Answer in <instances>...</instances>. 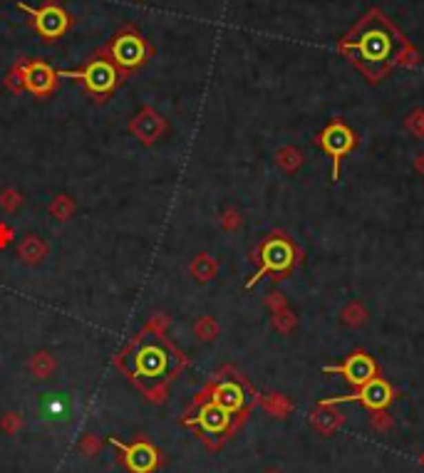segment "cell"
Masks as SVG:
<instances>
[{"mask_svg": "<svg viewBox=\"0 0 424 473\" xmlns=\"http://www.w3.org/2000/svg\"><path fill=\"white\" fill-rule=\"evenodd\" d=\"M407 40L397 25L380 10L370 8L363 18L357 20L350 32H345L338 43V50L345 57H350L360 72L367 77L372 85L385 80V74L400 65L402 50L407 48Z\"/></svg>", "mask_w": 424, "mask_h": 473, "instance_id": "6da1fadb", "label": "cell"}, {"mask_svg": "<svg viewBox=\"0 0 424 473\" xmlns=\"http://www.w3.org/2000/svg\"><path fill=\"white\" fill-rule=\"evenodd\" d=\"M295 258H298V253H295V246L288 238H283V235H271V238H265L263 246H261V251H259L261 268L256 271V275L248 280L246 288H253V285L265 275H276V280H283V277L293 271Z\"/></svg>", "mask_w": 424, "mask_h": 473, "instance_id": "7a4b0ae2", "label": "cell"}, {"mask_svg": "<svg viewBox=\"0 0 424 473\" xmlns=\"http://www.w3.org/2000/svg\"><path fill=\"white\" fill-rule=\"evenodd\" d=\"M57 77H70V80H80L85 82V87L94 94H110L114 87L119 85L122 74L119 67L112 60L105 57H97V60H90L82 70H68V72H57Z\"/></svg>", "mask_w": 424, "mask_h": 473, "instance_id": "3957f363", "label": "cell"}, {"mask_svg": "<svg viewBox=\"0 0 424 473\" xmlns=\"http://www.w3.org/2000/svg\"><path fill=\"white\" fill-rule=\"evenodd\" d=\"M18 8L30 15L37 35L43 37L45 43L60 40V37L68 32L70 25H72V18L68 15V10L62 6H57V3H48V6H43V8H30V6H25V3H18Z\"/></svg>", "mask_w": 424, "mask_h": 473, "instance_id": "277c9868", "label": "cell"}, {"mask_svg": "<svg viewBox=\"0 0 424 473\" xmlns=\"http://www.w3.org/2000/svg\"><path fill=\"white\" fill-rule=\"evenodd\" d=\"M318 144L323 147V151H325V154L330 156V161H332L330 178H332V181H338V176H340V161H343L345 156L350 154L352 149L357 147L355 132H352L345 122H340V119H338V122L327 124L325 129H323V134H320Z\"/></svg>", "mask_w": 424, "mask_h": 473, "instance_id": "5b68a950", "label": "cell"}, {"mask_svg": "<svg viewBox=\"0 0 424 473\" xmlns=\"http://www.w3.org/2000/svg\"><path fill=\"white\" fill-rule=\"evenodd\" d=\"M110 55H112V62H114L119 70L130 72V70L141 67V65L147 62V57L152 55V48H149V45L144 43V37L137 35L134 30H124L112 40Z\"/></svg>", "mask_w": 424, "mask_h": 473, "instance_id": "8992f818", "label": "cell"}, {"mask_svg": "<svg viewBox=\"0 0 424 473\" xmlns=\"http://www.w3.org/2000/svg\"><path fill=\"white\" fill-rule=\"evenodd\" d=\"M392 399H394L392 384L380 379V377H375L372 381H367L363 387H357L350 397H338V399H327V401H320V404L332 406V404H340V401H357V404H363L365 409H370V412H382V409H387V406L392 404Z\"/></svg>", "mask_w": 424, "mask_h": 473, "instance_id": "52a82bcc", "label": "cell"}, {"mask_svg": "<svg viewBox=\"0 0 424 473\" xmlns=\"http://www.w3.org/2000/svg\"><path fill=\"white\" fill-rule=\"evenodd\" d=\"M325 375H343L345 381H350L352 387H363L367 381H372L375 377H380V369H377V362L367 352L357 350L352 355L345 357L343 364H335V367H325L323 369Z\"/></svg>", "mask_w": 424, "mask_h": 473, "instance_id": "ba28073f", "label": "cell"}, {"mask_svg": "<svg viewBox=\"0 0 424 473\" xmlns=\"http://www.w3.org/2000/svg\"><path fill=\"white\" fill-rule=\"evenodd\" d=\"M18 72L23 77L25 90L32 92L35 97H48V94L55 92L57 72L50 67L48 62H40V60L23 62V65H18Z\"/></svg>", "mask_w": 424, "mask_h": 473, "instance_id": "9c48e42d", "label": "cell"}, {"mask_svg": "<svg viewBox=\"0 0 424 473\" xmlns=\"http://www.w3.org/2000/svg\"><path fill=\"white\" fill-rule=\"evenodd\" d=\"M130 132L134 134V139H139L141 144L149 147L166 132V119L157 109H152V107H144L130 122Z\"/></svg>", "mask_w": 424, "mask_h": 473, "instance_id": "30bf717a", "label": "cell"}, {"mask_svg": "<svg viewBox=\"0 0 424 473\" xmlns=\"http://www.w3.org/2000/svg\"><path fill=\"white\" fill-rule=\"evenodd\" d=\"M70 414H72V401L68 394L50 392L37 397V419L50 421V424H60V421H68Z\"/></svg>", "mask_w": 424, "mask_h": 473, "instance_id": "8fae6325", "label": "cell"}, {"mask_svg": "<svg viewBox=\"0 0 424 473\" xmlns=\"http://www.w3.org/2000/svg\"><path fill=\"white\" fill-rule=\"evenodd\" d=\"M166 362H169V357H166L159 347H154V344L141 347L139 355H137V369H139L141 375H147V377L164 375Z\"/></svg>", "mask_w": 424, "mask_h": 473, "instance_id": "7c38bea8", "label": "cell"}, {"mask_svg": "<svg viewBox=\"0 0 424 473\" xmlns=\"http://www.w3.org/2000/svg\"><path fill=\"white\" fill-rule=\"evenodd\" d=\"M48 253H50L48 243L35 233H28L18 246V258L23 260L25 265H40L45 258H48Z\"/></svg>", "mask_w": 424, "mask_h": 473, "instance_id": "4fadbf2b", "label": "cell"}, {"mask_svg": "<svg viewBox=\"0 0 424 473\" xmlns=\"http://www.w3.org/2000/svg\"><path fill=\"white\" fill-rule=\"evenodd\" d=\"M127 463L134 473H147L157 466V451L149 443H134L127 449Z\"/></svg>", "mask_w": 424, "mask_h": 473, "instance_id": "5bb4252c", "label": "cell"}, {"mask_svg": "<svg viewBox=\"0 0 424 473\" xmlns=\"http://www.w3.org/2000/svg\"><path fill=\"white\" fill-rule=\"evenodd\" d=\"M214 404L221 406V409H226V412L231 414L243 406V392H241V387L234 384V381H221L214 392Z\"/></svg>", "mask_w": 424, "mask_h": 473, "instance_id": "9a60e30c", "label": "cell"}, {"mask_svg": "<svg viewBox=\"0 0 424 473\" xmlns=\"http://www.w3.org/2000/svg\"><path fill=\"white\" fill-rule=\"evenodd\" d=\"M228 412L226 409H221V406L216 404H209L201 409V417H199V421H201V426L206 431H211V434H216V431H223L228 424Z\"/></svg>", "mask_w": 424, "mask_h": 473, "instance_id": "2e32d148", "label": "cell"}, {"mask_svg": "<svg viewBox=\"0 0 424 473\" xmlns=\"http://www.w3.org/2000/svg\"><path fill=\"white\" fill-rule=\"evenodd\" d=\"M189 271H191V275L196 277L199 283H209L211 277L219 273V265H216V260L211 258V255H206V253H199L196 258L191 260Z\"/></svg>", "mask_w": 424, "mask_h": 473, "instance_id": "e0dca14e", "label": "cell"}, {"mask_svg": "<svg viewBox=\"0 0 424 473\" xmlns=\"http://www.w3.org/2000/svg\"><path fill=\"white\" fill-rule=\"evenodd\" d=\"M72 213H74V201L68 196V193H60V196L52 198V203H50V216H52L55 221H68Z\"/></svg>", "mask_w": 424, "mask_h": 473, "instance_id": "ac0fdd59", "label": "cell"}, {"mask_svg": "<svg viewBox=\"0 0 424 473\" xmlns=\"http://www.w3.org/2000/svg\"><path fill=\"white\" fill-rule=\"evenodd\" d=\"M310 421H313V426L320 431V434H332V431L340 426V414L338 412H327L323 414V409L318 406V412L310 417Z\"/></svg>", "mask_w": 424, "mask_h": 473, "instance_id": "d6986e66", "label": "cell"}, {"mask_svg": "<svg viewBox=\"0 0 424 473\" xmlns=\"http://www.w3.org/2000/svg\"><path fill=\"white\" fill-rule=\"evenodd\" d=\"M30 369L37 379H48V375L55 369V359H52V355H48V352H37V355H32Z\"/></svg>", "mask_w": 424, "mask_h": 473, "instance_id": "ffe728a7", "label": "cell"}, {"mask_svg": "<svg viewBox=\"0 0 424 473\" xmlns=\"http://www.w3.org/2000/svg\"><path fill=\"white\" fill-rule=\"evenodd\" d=\"M278 164H281V169H285V171H295V169H298V166H301V154H298V151H295V149H281V151H278Z\"/></svg>", "mask_w": 424, "mask_h": 473, "instance_id": "44dd1931", "label": "cell"}, {"mask_svg": "<svg viewBox=\"0 0 424 473\" xmlns=\"http://www.w3.org/2000/svg\"><path fill=\"white\" fill-rule=\"evenodd\" d=\"M0 206L8 211V213H15V211L23 206V193L15 189H6L0 193Z\"/></svg>", "mask_w": 424, "mask_h": 473, "instance_id": "7402d4cb", "label": "cell"}, {"mask_svg": "<svg viewBox=\"0 0 424 473\" xmlns=\"http://www.w3.org/2000/svg\"><path fill=\"white\" fill-rule=\"evenodd\" d=\"M194 332H196V337H201V339H214L216 335H219V325H216L214 317H201L196 322V327H194Z\"/></svg>", "mask_w": 424, "mask_h": 473, "instance_id": "603a6c76", "label": "cell"}, {"mask_svg": "<svg viewBox=\"0 0 424 473\" xmlns=\"http://www.w3.org/2000/svg\"><path fill=\"white\" fill-rule=\"evenodd\" d=\"M263 404H265V409H271L276 417H283L285 412H290V409H293V404H290L288 399H283L281 394H268V399H265Z\"/></svg>", "mask_w": 424, "mask_h": 473, "instance_id": "cb8c5ba5", "label": "cell"}, {"mask_svg": "<svg viewBox=\"0 0 424 473\" xmlns=\"http://www.w3.org/2000/svg\"><path fill=\"white\" fill-rule=\"evenodd\" d=\"M375 417H372V424H375V429L380 431H387L390 426H392V419H390L387 409H382V412H372Z\"/></svg>", "mask_w": 424, "mask_h": 473, "instance_id": "d4e9b609", "label": "cell"}, {"mask_svg": "<svg viewBox=\"0 0 424 473\" xmlns=\"http://www.w3.org/2000/svg\"><path fill=\"white\" fill-rule=\"evenodd\" d=\"M6 85L10 87V92H23L25 90V85H23V77H20V72H18V67H15V72H10L8 74V80H6Z\"/></svg>", "mask_w": 424, "mask_h": 473, "instance_id": "484cf974", "label": "cell"}, {"mask_svg": "<svg viewBox=\"0 0 424 473\" xmlns=\"http://www.w3.org/2000/svg\"><path fill=\"white\" fill-rule=\"evenodd\" d=\"M10 240H12V231L8 223H0V248H6L10 246Z\"/></svg>", "mask_w": 424, "mask_h": 473, "instance_id": "4316f807", "label": "cell"}, {"mask_svg": "<svg viewBox=\"0 0 424 473\" xmlns=\"http://www.w3.org/2000/svg\"><path fill=\"white\" fill-rule=\"evenodd\" d=\"M239 223H241V218L236 211H226V213H223V226L226 228H236Z\"/></svg>", "mask_w": 424, "mask_h": 473, "instance_id": "83f0119b", "label": "cell"}, {"mask_svg": "<svg viewBox=\"0 0 424 473\" xmlns=\"http://www.w3.org/2000/svg\"><path fill=\"white\" fill-rule=\"evenodd\" d=\"M268 473H281V471H268Z\"/></svg>", "mask_w": 424, "mask_h": 473, "instance_id": "f1b7e54d", "label": "cell"}, {"mask_svg": "<svg viewBox=\"0 0 424 473\" xmlns=\"http://www.w3.org/2000/svg\"><path fill=\"white\" fill-rule=\"evenodd\" d=\"M422 461H424V459H422Z\"/></svg>", "mask_w": 424, "mask_h": 473, "instance_id": "f546056e", "label": "cell"}]
</instances>
